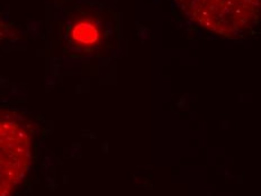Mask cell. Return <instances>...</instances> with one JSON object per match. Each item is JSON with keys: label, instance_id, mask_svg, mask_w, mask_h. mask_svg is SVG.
Instances as JSON below:
<instances>
[{"label": "cell", "instance_id": "obj_1", "mask_svg": "<svg viewBox=\"0 0 261 196\" xmlns=\"http://www.w3.org/2000/svg\"><path fill=\"white\" fill-rule=\"evenodd\" d=\"M31 124L16 112L0 129V196H12L29 172Z\"/></svg>", "mask_w": 261, "mask_h": 196}, {"label": "cell", "instance_id": "obj_3", "mask_svg": "<svg viewBox=\"0 0 261 196\" xmlns=\"http://www.w3.org/2000/svg\"><path fill=\"white\" fill-rule=\"evenodd\" d=\"M7 34H8L7 26L3 23L2 20H0V40L4 39V37H6Z\"/></svg>", "mask_w": 261, "mask_h": 196}, {"label": "cell", "instance_id": "obj_2", "mask_svg": "<svg viewBox=\"0 0 261 196\" xmlns=\"http://www.w3.org/2000/svg\"><path fill=\"white\" fill-rule=\"evenodd\" d=\"M70 37L74 44L81 47L95 45L100 39V31L92 20L80 19L72 25Z\"/></svg>", "mask_w": 261, "mask_h": 196}]
</instances>
